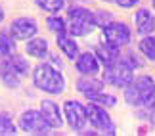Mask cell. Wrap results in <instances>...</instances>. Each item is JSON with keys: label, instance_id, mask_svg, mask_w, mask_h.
<instances>
[{"label": "cell", "instance_id": "obj_9", "mask_svg": "<svg viewBox=\"0 0 155 136\" xmlns=\"http://www.w3.org/2000/svg\"><path fill=\"white\" fill-rule=\"evenodd\" d=\"M38 111L42 113L44 121L48 123L50 128H61L63 127V111L54 100H42Z\"/></svg>", "mask_w": 155, "mask_h": 136}, {"label": "cell", "instance_id": "obj_12", "mask_svg": "<svg viewBox=\"0 0 155 136\" xmlns=\"http://www.w3.org/2000/svg\"><path fill=\"white\" fill-rule=\"evenodd\" d=\"M77 90H79L84 98H92L94 94L102 92L105 88V82L102 79H96V75H81V79L77 81Z\"/></svg>", "mask_w": 155, "mask_h": 136}, {"label": "cell", "instance_id": "obj_13", "mask_svg": "<svg viewBox=\"0 0 155 136\" xmlns=\"http://www.w3.org/2000/svg\"><path fill=\"white\" fill-rule=\"evenodd\" d=\"M21 79L23 77L14 69V65L10 63L8 58H2V61H0V82H2L6 88H12V90H14V88H19Z\"/></svg>", "mask_w": 155, "mask_h": 136}, {"label": "cell", "instance_id": "obj_32", "mask_svg": "<svg viewBox=\"0 0 155 136\" xmlns=\"http://www.w3.org/2000/svg\"><path fill=\"white\" fill-rule=\"evenodd\" d=\"M153 10H155V0H153Z\"/></svg>", "mask_w": 155, "mask_h": 136}, {"label": "cell", "instance_id": "obj_33", "mask_svg": "<svg viewBox=\"0 0 155 136\" xmlns=\"http://www.w3.org/2000/svg\"><path fill=\"white\" fill-rule=\"evenodd\" d=\"M105 2H113V0H105Z\"/></svg>", "mask_w": 155, "mask_h": 136}, {"label": "cell", "instance_id": "obj_31", "mask_svg": "<svg viewBox=\"0 0 155 136\" xmlns=\"http://www.w3.org/2000/svg\"><path fill=\"white\" fill-rule=\"evenodd\" d=\"M2 21H4V8L0 6V23H2Z\"/></svg>", "mask_w": 155, "mask_h": 136}, {"label": "cell", "instance_id": "obj_23", "mask_svg": "<svg viewBox=\"0 0 155 136\" xmlns=\"http://www.w3.org/2000/svg\"><path fill=\"white\" fill-rule=\"evenodd\" d=\"M10 63L14 65V69L19 73L21 77H27L29 73H31V63H29V60L25 56H19V54H12L10 58Z\"/></svg>", "mask_w": 155, "mask_h": 136}, {"label": "cell", "instance_id": "obj_11", "mask_svg": "<svg viewBox=\"0 0 155 136\" xmlns=\"http://www.w3.org/2000/svg\"><path fill=\"white\" fill-rule=\"evenodd\" d=\"M73 61H75V69L81 75H98L100 69H102V63L98 61L94 52H82V54L79 52V56Z\"/></svg>", "mask_w": 155, "mask_h": 136}, {"label": "cell", "instance_id": "obj_8", "mask_svg": "<svg viewBox=\"0 0 155 136\" xmlns=\"http://www.w3.org/2000/svg\"><path fill=\"white\" fill-rule=\"evenodd\" d=\"M8 31L15 40H29L38 33V23H37L35 17L21 15V17H15V19L10 23Z\"/></svg>", "mask_w": 155, "mask_h": 136}, {"label": "cell", "instance_id": "obj_29", "mask_svg": "<svg viewBox=\"0 0 155 136\" xmlns=\"http://www.w3.org/2000/svg\"><path fill=\"white\" fill-rule=\"evenodd\" d=\"M155 105V86L151 88V94H150V98H147V102H146V105L142 109H150V108H153Z\"/></svg>", "mask_w": 155, "mask_h": 136}, {"label": "cell", "instance_id": "obj_30", "mask_svg": "<svg viewBox=\"0 0 155 136\" xmlns=\"http://www.w3.org/2000/svg\"><path fill=\"white\" fill-rule=\"evenodd\" d=\"M147 121H150V125L155 128V105L147 109Z\"/></svg>", "mask_w": 155, "mask_h": 136}, {"label": "cell", "instance_id": "obj_3", "mask_svg": "<svg viewBox=\"0 0 155 136\" xmlns=\"http://www.w3.org/2000/svg\"><path fill=\"white\" fill-rule=\"evenodd\" d=\"M136 77V71L128 65L123 58L115 60L109 65H104V73H102V81L105 85H109L113 88H124Z\"/></svg>", "mask_w": 155, "mask_h": 136}, {"label": "cell", "instance_id": "obj_22", "mask_svg": "<svg viewBox=\"0 0 155 136\" xmlns=\"http://www.w3.org/2000/svg\"><path fill=\"white\" fill-rule=\"evenodd\" d=\"M67 17L69 19H82V21L94 23V10L84 8V6H73V8L67 10Z\"/></svg>", "mask_w": 155, "mask_h": 136}, {"label": "cell", "instance_id": "obj_28", "mask_svg": "<svg viewBox=\"0 0 155 136\" xmlns=\"http://www.w3.org/2000/svg\"><path fill=\"white\" fill-rule=\"evenodd\" d=\"M113 2L123 10H132V8H136V6L140 4V0H113Z\"/></svg>", "mask_w": 155, "mask_h": 136}, {"label": "cell", "instance_id": "obj_10", "mask_svg": "<svg viewBox=\"0 0 155 136\" xmlns=\"http://www.w3.org/2000/svg\"><path fill=\"white\" fill-rule=\"evenodd\" d=\"M132 19H134L136 33H138L140 37L155 33V14L150 8H138Z\"/></svg>", "mask_w": 155, "mask_h": 136}, {"label": "cell", "instance_id": "obj_6", "mask_svg": "<svg viewBox=\"0 0 155 136\" xmlns=\"http://www.w3.org/2000/svg\"><path fill=\"white\" fill-rule=\"evenodd\" d=\"M102 35H104V42L115 46V48H124L130 44L132 40V31L124 21H117L113 19L109 21L105 27H102Z\"/></svg>", "mask_w": 155, "mask_h": 136}, {"label": "cell", "instance_id": "obj_7", "mask_svg": "<svg viewBox=\"0 0 155 136\" xmlns=\"http://www.w3.org/2000/svg\"><path fill=\"white\" fill-rule=\"evenodd\" d=\"M17 125H19V128L23 132H27V134H48L52 131L38 109H25L19 115Z\"/></svg>", "mask_w": 155, "mask_h": 136}, {"label": "cell", "instance_id": "obj_5", "mask_svg": "<svg viewBox=\"0 0 155 136\" xmlns=\"http://www.w3.org/2000/svg\"><path fill=\"white\" fill-rule=\"evenodd\" d=\"M61 111H63V121L69 125L73 132H82L88 127L86 105L79 100H65Z\"/></svg>", "mask_w": 155, "mask_h": 136}, {"label": "cell", "instance_id": "obj_16", "mask_svg": "<svg viewBox=\"0 0 155 136\" xmlns=\"http://www.w3.org/2000/svg\"><path fill=\"white\" fill-rule=\"evenodd\" d=\"M94 54H96L98 61L102 63V65H109V63H113L115 60L121 58V48H115V46H111L107 42H102V44L96 46Z\"/></svg>", "mask_w": 155, "mask_h": 136}, {"label": "cell", "instance_id": "obj_27", "mask_svg": "<svg viewBox=\"0 0 155 136\" xmlns=\"http://www.w3.org/2000/svg\"><path fill=\"white\" fill-rule=\"evenodd\" d=\"M140 56H142L140 52H138V54H136L134 50H128L127 54H124V56H121V58H123V60H124V61H127L130 67H132V69L136 71V69H142V67L146 65V63H144V60H142Z\"/></svg>", "mask_w": 155, "mask_h": 136}, {"label": "cell", "instance_id": "obj_19", "mask_svg": "<svg viewBox=\"0 0 155 136\" xmlns=\"http://www.w3.org/2000/svg\"><path fill=\"white\" fill-rule=\"evenodd\" d=\"M15 54V38L10 35V31L0 33V60L2 58H10Z\"/></svg>", "mask_w": 155, "mask_h": 136}, {"label": "cell", "instance_id": "obj_21", "mask_svg": "<svg viewBox=\"0 0 155 136\" xmlns=\"http://www.w3.org/2000/svg\"><path fill=\"white\" fill-rule=\"evenodd\" d=\"M0 134L2 136L17 134V125L14 123V117H12L8 111H0Z\"/></svg>", "mask_w": 155, "mask_h": 136}, {"label": "cell", "instance_id": "obj_25", "mask_svg": "<svg viewBox=\"0 0 155 136\" xmlns=\"http://www.w3.org/2000/svg\"><path fill=\"white\" fill-rule=\"evenodd\" d=\"M88 102H94V104H98V105H102V108L105 109H109V108H115L117 105V96H113V94H107V92H98V94H94L92 98H88Z\"/></svg>", "mask_w": 155, "mask_h": 136}, {"label": "cell", "instance_id": "obj_15", "mask_svg": "<svg viewBox=\"0 0 155 136\" xmlns=\"http://www.w3.org/2000/svg\"><path fill=\"white\" fill-rule=\"evenodd\" d=\"M56 42H58L59 52H61L67 60H75V58L79 56V44H77V40H75L73 35H69V33L58 35Z\"/></svg>", "mask_w": 155, "mask_h": 136}, {"label": "cell", "instance_id": "obj_18", "mask_svg": "<svg viewBox=\"0 0 155 136\" xmlns=\"http://www.w3.org/2000/svg\"><path fill=\"white\" fill-rule=\"evenodd\" d=\"M138 52L147 61H155V35H144L138 42Z\"/></svg>", "mask_w": 155, "mask_h": 136}, {"label": "cell", "instance_id": "obj_14", "mask_svg": "<svg viewBox=\"0 0 155 136\" xmlns=\"http://www.w3.org/2000/svg\"><path fill=\"white\" fill-rule=\"evenodd\" d=\"M25 54L29 58H35V60H44L46 56H48V52H50V44H48V40L42 38V37H37L35 35L33 38H29L25 40Z\"/></svg>", "mask_w": 155, "mask_h": 136}, {"label": "cell", "instance_id": "obj_17", "mask_svg": "<svg viewBox=\"0 0 155 136\" xmlns=\"http://www.w3.org/2000/svg\"><path fill=\"white\" fill-rule=\"evenodd\" d=\"M94 23L90 21H82V19H69L67 21V33L73 35V37H88L94 31Z\"/></svg>", "mask_w": 155, "mask_h": 136}, {"label": "cell", "instance_id": "obj_24", "mask_svg": "<svg viewBox=\"0 0 155 136\" xmlns=\"http://www.w3.org/2000/svg\"><path fill=\"white\" fill-rule=\"evenodd\" d=\"M35 4L46 14H59L65 8V0H35Z\"/></svg>", "mask_w": 155, "mask_h": 136}, {"label": "cell", "instance_id": "obj_20", "mask_svg": "<svg viewBox=\"0 0 155 136\" xmlns=\"http://www.w3.org/2000/svg\"><path fill=\"white\" fill-rule=\"evenodd\" d=\"M46 27H48L50 33H54L56 37L67 33V21H65V17H61L59 14H50V17L46 19Z\"/></svg>", "mask_w": 155, "mask_h": 136}, {"label": "cell", "instance_id": "obj_26", "mask_svg": "<svg viewBox=\"0 0 155 136\" xmlns=\"http://www.w3.org/2000/svg\"><path fill=\"white\" fill-rule=\"evenodd\" d=\"M113 15L109 10H96L94 12V27H98V29H102L105 27L109 21H113Z\"/></svg>", "mask_w": 155, "mask_h": 136}, {"label": "cell", "instance_id": "obj_1", "mask_svg": "<svg viewBox=\"0 0 155 136\" xmlns=\"http://www.w3.org/2000/svg\"><path fill=\"white\" fill-rule=\"evenodd\" d=\"M33 85L40 92L46 94H61L67 86V79L59 69H56L52 63H38L33 69Z\"/></svg>", "mask_w": 155, "mask_h": 136}, {"label": "cell", "instance_id": "obj_2", "mask_svg": "<svg viewBox=\"0 0 155 136\" xmlns=\"http://www.w3.org/2000/svg\"><path fill=\"white\" fill-rule=\"evenodd\" d=\"M153 86H155L153 77H150V75L134 77V79L124 86V102H127L130 108L142 109L146 105L147 98H150Z\"/></svg>", "mask_w": 155, "mask_h": 136}, {"label": "cell", "instance_id": "obj_4", "mask_svg": "<svg viewBox=\"0 0 155 136\" xmlns=\"http://www.w3.org/2000/svg\"><path fill=\"white\" fill-rule=\"evenodd\" d=\"M86 119L88 125H90L98 134H117V127L115 121L111 119V115L107 113V109L102 105L88 102L86 104Z\"/></svg>", "mask_w": 155, "mask_h": 136}]
</instances>
